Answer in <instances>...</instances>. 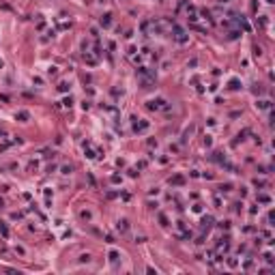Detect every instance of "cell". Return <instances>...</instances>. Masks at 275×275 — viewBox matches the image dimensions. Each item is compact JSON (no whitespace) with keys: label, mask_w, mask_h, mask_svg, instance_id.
Wrapping results in <instances>:
<instances>
[{"label":"cell","mask_w":275,"mask_h":275,"mask_svg":"<svg viewBox=\"0 0 275 275\" xmlns=\"http://www.w3.org/2000/svg\"><path fill=\"white\" fill-rule=\"evenodd\" d=\"M172 34H174V39H176V43H181V45H185V43L189 41V37H187V32H185V28L183 26H178V24H172Z\"/></svg>","instance_id":"6da1fadb"},{"label":"cell","mask_w":275,"mask_h":275,"mask_svg":"<svg viewBox=\"0 0 275 275\" xmlns=\"http://www.w3.org/2000/svg\"><path fill=\"white\" fill-rule=\"evenodd\" d=\"M69 84H67V82H60V84H58V91H60V93H67V91H69Z\"/></svg>","instance_id":"2e32d148"},{"label":"cell","mask_w":275,"mask_h":275,"mask_svg":"<svg viewBox=\"0 0 275 275\" xmlns=\"http://www.w3.org/2000/svg\"><path fill=\"white\" fill-rule=\"evenodd\" d=\"M211 159H213V161H217V164H224V161H226V157H224V153L215 151L213 155H211Z\"/></svg>","instance_id":"9c48e42d"},{"label":"cell","mask_w":275,"mask_h":275,"mask_svg":"<svg viewBox=\"0 0 275 275\" xmlns=\"http://www.w3.org/2000/svg\"><path fill=\"white\" fill-rule=\"evenodd\" d=\"M170 185H185V176H183V174L172 176V178H170Z\"/></svg>","instance_id":"30bf717a"},{"label":"cell","mask_w":275,"mask_h":275,"mask_svg":"<svg viewBox=\"0 0 275 275\" xmlns=\"http://www.w3.org/2000/svg\"><path fill=\"white\" fill-rule=\"evenodd\" d=\"M99 2H105V0H99Z\"/></svg>","instance_id":"4dcf8cb0"},{"label":"cell","mask_w":275,"mask_h":275,"mask_svg":"<svg viewBox=\"0 0 275 275\" xmlns=\"http://www.w3.org/2000/svg\"><path fill=\"white\" fill-rule=\"evenodd\" d=\"M56 73H58L56 67H49V69H47V75H56Z\"/></svg>","instance_id":"cb8c5ba5"},{"label":"cell","mask_w":275,"mask_h":275,"mask_svg":"<svg viewBox=\"0 0 275 275\" xmlns=\"http://www.w3.org/2000/svg\"><path fill=\"white\" fill-rule=\"evenodd\" d=\"M120 181H123V176H120V174H112V183H114V185H118Z\"/></svg>","instance_id":"d6986e66"},{"label":"cell","mask_w":275,"mask_h":275,"mask_svg":"<svg viewBox=\"0 0 275 275\" xmlns=\"http://www.w3.org/2000/svg\"><path fill=\"white\" fill-rule=\"evenodd\" d=\"M99 24L103 26V28H110L112 26V13H105V15L99 17Z\"/></svg>","instance_id":"5b68a950"},{"label":"cell","mask_w":275,"mask_h":275,"mask_svg":"<svg viewBox=\"0 0 275 275\" xmlns=\"http://www.w3.org/2000/svg\"><path fill=\"white\" fill-rule=\"evenodd\" d=\"M80 217H82V219H86V222H88V219H91L93 215H91V211H82V213H80Z\"/></svg>","instance_id":"ac0fdd59"},{"label":"cell","mask_w":275,"mask_h":275,"mask_svg":"<svg viewBox=\"0 0 275 275\" xmlns=\"http://www.w3.org/2000/svg\"><path fill=\"white\" fill-rule=\"evenodd\" d=\"M2 67H4V60H2V58H0V69H2Z\"/></svg>","instance_id":"83f0119b"},{"label":"cell","mask_w":275,"mask_h":275,"mask_svg":"<svg viewBox=\"0 0 275 275\" xmlns=\"http://www.w3.org/2000/svg\"><path fill=\"white\" fill-rule=\"evenodd\" d=\"M88 260H91V254H82L80 256V262H88Z\"/></svg>","instance_id":"7402d4cb"},{"label":"cell","mask_w":275,"mask_h":275,"mask_svg":"<svg viewBox=\"0 0 275 275\" xmlns=\"http://www.w3.org/2000/svg\"><path fill=\"white\" fill-rule=\"evenodd\" d=\"M256 107L258 110H271V101L269 99H260V101H256Z\"/></svg>","instance_id":"52a82bcc"},{"label":"cell","mask_w":275,"mask_h":275,"mask_svg":"<svg viewBox=\"0 0 275 275\" xmlns=\"http://www.w3.org/2000/svg\"><path fill=\"white\" fill-rule=\"evenodd\" d=\"M107 258H110V262H112V264H116V262L120 260V254H118L116 249H112L110 254H107Z\"/></svg>","instance_id":"8fae6325"},{"label":"cell","mask_w":275,"mask_h":275,"mask_svg":"<svg viewBox=\"0 0 275 275\" xmlns=\"http://www.w3.org/2000/svg\"><path fill=\"white\" fill-rule=\"evenodd\" d=\"M254 185H256V187H264V181H258V178H256Z\"/></svg>","instance_id":"4316f807"},{"label":"cell","mask_w":275,"mask_h":275,"mask_svg":"<svg viewBox=\"0 0 275 275\" xmlns=\"http://www.w3.org/2000/svg\"><path fill=\"white\" fill-rule=\"evenodd\" d=\"M0 234H2L4 239H9V228H7V224H4V222H0Z\"/></svg>","instance_id":"5bb4252c"},{"label":"cell","mask_w":275,"mask_h":275,"mask_svg":"<svg viewBox=\"0 0 275 275\" xmlns=\"http://www.w3.org/2000/svg\"><path fill=\"white\" fill-rule=\"evenodd\" d=\"M211 144H213V140H211V136H206L204 138V146H211Z\"/></svg>","instance_id":"d4e9b609"},{"label":"cell","mask_w":275,"mask_h":275,"mask_svg":"<svg viewBox=\"0 0 275 275\" xmlns=\"http://www.w3.org/2000/svg\"><path fill=\"white\" fill-rule=\"evenodd\" d=\"M213 222H215L213 215H204V217H202V222H200V228H202V230H209L211 226H213Z\"/></svg>","instance_id":"277c9868"},{"label":"cell","mask_w":275,"mask_h":275,"mask_svg":"<svg viewBox=\"0 0 275 275\" xmlns=\"http://www.w3.org/2000/svg\"><path fill=\"white\" fill-rule=\"evenodd\" d=\"M60 172H62V174H71V172H73V166H62Z\"/></svg>","instance_id":"e0dca14e"},{"label":"cell","mask_w":275,"mask_h":275,"mask_svg":"<svg viewBox=\"0 0 275 275\" xmlns=\"http://www.w3.org/2000/svg\"><path fill=\"white\" fill-rule=\"evenodd\" d=\"M241 86H243V84H241V80H239V78H232V80L228 82V88H230V91H239Z\"/></svg>","instance_id":"ba28073f"},{"label":"cell","mask_w":275,"mask_h":275,"mask_svg":"<svg viewBox=\"0 0 275 275\" xmlns=\"http://www.w3.org/2000/svg\"><path fill=\"white\" fill-rule=\"evenodd\" d=\"M239 37H241V30H230V32H228L230 41H234V39H239Z\"/></svg>","instance_id":"9a60e30c"},{"label":"cell","mask_w":275,"mask_h":275,"mask_svg":"<svg viewBox=\"0 0 275 275\" xmlns=\"http://www.w3.org/2000/svg\"><path fill=\"white\" fill-rule=\"evenodd\" d=\"M148 193H151V196H157V193H159V189L153 187V189H148Z\"/></svg>","instance_id":"484cf974"},{"label":"cell","mask_w":275,"mask_h":275,"mask_svg":"<svg viewBox=\"0 0 275 275\" xmlns=\"http://www.w3.org/2000/svg\"><path fill=\"white\" fill-rule=\"evenodd\" d=\"M159 222H161V226H168V217L166 215H159Z\"/></svg>","instance_id":"603a6c76"},{"label":"cell","mask_w":275,"mask_h":275,"mask_svg":"<svg viewBox=\"0 0 275 275\" xmlns=\"http://www.w3.org/2000/svg\"><path fill=\"white\" fill-rule=\"evenodd\" d=\"M267 2H269V4H273V2H275V0H267Z\"/></svg>","instance_id":"f546056e"},{"label":"cell","mask_w":275,"mask_h":275,"mask_svg":"<svg viewBox=\"0 0 275 275\" xmlns=\"http://www.w3.org/2000/svg\"><path fill=\"white\" fill-rule=\"evenodd\" d=\"M62 105H65V107H71V105H73V99H71V97H67L65 101H62Z\"/></svg>","instance_id":"44dd1931"},{"label":"cell","mask_w":275,"mask_h":275,"mask_svg":"<svg viewBox=\"0 0 275 275\" xmlns=\"http://www.w3.org/2000/svg\"><path fill=\"white\" fill-rule=\"evenodd\" d=\"M219 2H222V4H224V2H230V0H219Z\"/></svg>","instance_id":"f1b7e54d"},{"label":"cell","mask_w":275,"mask_h":275,"mask_svg":"<svg viewBox=\"0 0 275 275\" xmlns=\"http://www.w3.org/2000/svg\"><path fill=\"white\" fill-rule=\"evenodd\" d=\"M146 107H148V110L159 112V110H164V107H166V99H161V97H157V99H148V101H146Z\"/></svg>","instance_id":"7a4b0ae2"},{"label":"cell","mask_w":275,"mask_h":275,"mask_svg":"<svg viewBox=\"0 0 275 275\" xmlns=\"http://www.w3.org/2000/svg\"><path fill=\"white\" fill-rule=\"evenodd\" d=\"M15 118L20 120V123H28V120H30V112H26V110H20V112L15 114Z\"/></svg>","instance_id":"8992f818"},{"label":"cell","mask_w":275,"mask_h":275,"mask_svg":"<svg viewBox=\"0 0 275 275\" xmlns=\"http://www.w3.org/2000/svg\"><path fill=\"white\" fill-rule=\"evenodd\" d=\"M258 202H262V204H271V196H267V193H260V196H258Z\"/></svg>","instance_id":"4fadbf2b"},{"label":"cell","mask_w":275,"mask_h":275,"mask_svg":"<svg viewBox=\"0 0 275 275\" xmlns=\"http://www.w3.org/2000/svg\"><path fill=\"white\" fill-rule=\"evenodd\" d=\"M116 228H118L120 232H127V230H129V222H127V219H120V222L116 224Z\"/></svg>","instance_id":"7c38bea8"},{"label":"cell","mask_w":275,"mask_h":275,"mask_svg":"<svg viewBox=\"0 0 275 275\" xmlns=\"http://www.w3.org/2000/svg\"><path fill=\"white\" fill-rule=\"evenodd\" d=\"M230 189H232V185H230V183H226V185H222V187H219V191H222V193H226V191H230Z\"/></svg>","instance_id":"ffe728a7"},{"label":"cell","mask_w":275,"mask_h":275,"mask_svg":"<svg viewBox=\"0 0 275 275\" xmlns=\"http://www.w3.org/2000/svg\"><path fill=\"white\" fill-rule=\"evenodd\" d=\"M133 120H136V125H133V131L136 133H142V131H146V129L151 127L148 120H140V123H138V118H133Z\"/></svg>","instance_id":"3957f363"}]
</instances>
